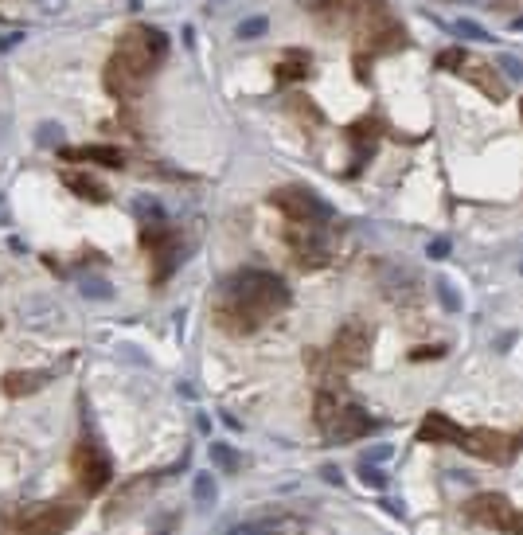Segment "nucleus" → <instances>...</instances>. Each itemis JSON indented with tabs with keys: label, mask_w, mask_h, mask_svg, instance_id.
<instances>
[{
	"label": "nucleus",
	"mask_w": 523,
	"mask_h": 535,
	"mask_svg": "<svg viewBox=\"0 0 523 535\" xmlns=\"http://www.w3.org/2000/svg\"><path fill=\"white\" fill-rule=\"evenodd\" d=\"M74 520H78V508H71V504H44V508H31V512L20 520V528L31 531V535H59V531L71 528Z\"/></svg>",
	"instance_id": "nucleus-7"
},
{
	"label": "nucleus",
	"mask_w": 523,
	"mask_h": 535,
	"mask_svg": "<svg viewBox=\"0 0 523 535\" xmlns=\"http://www.w3.org/2000/svg\"><path fill=\"white\" fill-rule=\"evenodd\" d=\"M211 4H227V0H211Z\"/></svg>",
	"instance_id": "nucleus-38"
},
{
	"label": "nucleus",
	"mask_w": 523,
	"mask_h": 535,
	"mask_svg": "<svg viewBox=\"0 0 523 535\" xmlns=\"http://www.w3.org/2000/svg\"><path fill=\"white\" fill-rule=\"evenodd\" d=\"M71 188L82 191V196H90V199H106V188H102V184H94V180H78V176H71Z\"/></svg>",
	"instance_id": "nucleus-23"
},
{
	"label": "nucleus",
	"mask_w": 523,
	"mask_h": 535,
	"mask_svg": "<svg viewBox=\"0 0 523 535\" xmlns=\"http://www.w3.org/2000/svg\"><path fill=\"white\" fill-rule=\"evenodd\" d=\"M450 254V239H434L430 242V258H445Z\"/></svg>",
	"instance_id": "nucleus-30"
},
{
	"label": "nucleus",
	"mask_w": 523,
	"mask_h": 535,
	"mask_svg": "<svg viewBox=\"0 0 523 535\" xmlns=\"http://www.w3.org/2000/svg\"><path fill=\"white\" fill-rule=\"evenodd\" d=\"M434 289H437V301H442L445 313H461V309H464V294L445 278V274H434Z\"/></svg>",
	"instance_id": "nucleus-14"
},
{
	"label": "nucleus",
	"mask_w": 523,
	"mask_h": 535,
	"mask_svg": "<svg viewBox=\"0 0 523 535\" xmlns=\"http://www.w3.org/2000/svg\"><path fill=\"white\" fill-rule=\"evenodd\" d=\"M78 294L86 301H110L113 286H110V278H102V274H82V278H78Z\"/></svg>",
	"instance_id": "nucleus-15"
},
{
	"label": "nucleus",
	"mask_w": 523,
	"mask_h": 535,
	"mask_svg": "<svg viewBox=\"0 0 523 535\" xmlns=\"http://www.w3.org/2000/svg\"><path fill=\"white\" fill-rule=\"evenodd\" d=\"M457 434H461V426L450 422L445 414H426V422H422L418 438H422V441H450V446H457Z\"/></svg>",
	"instance_id": "nucleus-10"
},
{
	"label": "nucleus",
	"mask_w": 523,
	"mask_h": 535,
	"mask_svg": "<svg viewBox=\"0 0 523 535\" xmlns=\"http://www.w3.org/2000/svg\"><path fill=\"white\" fill-rule=\"evenodd\" d=\"M496 63H500L504 71H508V79H512V82H519V79H523V66H519L516 55H504V51H500V55H496Z\"/></svg>",
	"instance_id": "nucleus-25"
},
{
	"label": "nucleus",
	"mask_w": 523,
	"mask_h": 535,
	"mask_svg": "<svg viewBox=\"0 0 523 535\" xmlns=\"http://www.w3.org/2000/svg\"><path fill=\"white\" fill-rule=\"evenodd\" d=\"M20 316H24V324H31V329H47V324L59 321V305H55L51 297H28L20 305Z\"/></svg>",
	"instance_id": "nucleus-9"
},
{
	"label": "nucleus",
	"mask_w": 523,
	"mask_h": 535,
	"mask_svg": "<svg viewBox=\"0 0 523 535\" xmlns=\"http://www.w3.org/2000/svg\"><path fill=\"white\" fill-rule=\"evenodd\" d=\"M305 71H309V59H305V55H293V59L281 66V79H293V74H305Z\"/></svg>",
	"instance_id": "nucleus-27"
},
{
	"label": "nucleus",
	"mask_w": 523,
	"mask_h": 535,
	"mask_svg": "<svg viewBox=\"0 0 523 535\" xmlns=\"http://www.w3.org/2000/svg\"><path fill=\"white\" fill-rule=\"evenodd\" d=\"M219 418H223V426H227V430H243V422H238V418L230 414V411H223Z\"/></svg>",
	"instance_id": "nucleus-34"
},
{
	"label": "nucleus",
	"mask_w": 523,
	"mask_h": 535,
	"mask_svg": "<svg viewBox=\"0 0 523 535\" xmlns=\"http://www.w3.org/2000/svg\"><path fill=\"white\" fill-rule=\"evenodd\" d=\"M196 426H199V434H211V418L207 414H196Z\"/></svg>",
	"instance_id": "nucleus-37"
},
{
	"label": "nucleus",
	"mask_w": 523,
	"mask_h": 535,
	"mask_svg": "<svg viewBox=\"0 0 523 535\" xmlns=\"http://www.w3.org/2000/svg\"><path fill=\"white\" fill-rule=\"evenodd\" d=\"M383 508H387V512H391V516H398V520H402V516H406V508L398 504V500H383Z\"/></svg>",
	"instance_id": "nucleus-35"
},
{
	"label": "nucleus",
	"mask_w": 523,
	"mask_h": 535,
	"mask_svg": "<svg viewBox=\"0 0 523 535\" xmlns=\"http://www.w3.org/2000/svg\"><path fill=\"white\" fill-rule=\"evenodd\" d=\"M113 476V465L106 457V449L98 441H82L78 446V481L86 492H102Z\"/></svg>",
	"instance_id": "nucleus-6"
},
{
	"label": "nucleus",
	"mask_w": 523,
	"mask_h": 535,
	"mask_svg": "<svg viewBox=\"0 0 523 535\" xmlns=\"http://www.w3.org/2000/svg\"><path fill=\"white\" fill-rule=\"evenodd\" d=\"M367 348H371V332H363V329H344V332L336 336V344H332V356H336L344 367H360L363 356H367Z\"/></svg>",
	"instance_id": "nucleus-8"
},
{
	"label": "nucleus",
	"mask_w": 523,
	"mask_h": 535,
	"mask_svg": "<svg viewBox=\"0 0 523 535\" xmlns=\"http://www.w3.org/2000/svg\"><path fill=\"white\" fill-rule=\"evenodd\" d=\"M16 44H24V36H20V31H16V36H4V39H0V51H12Z\"/></svg>",
	"instance_id": "nucleus-33"
},
{
	"label": "nucleus",
	"mask_w": 523,
	"mask_h": 535,
	"mask_svg": "<svg viewBox=\"0 0 523 535\" xmlns=\"http://www.w3.org/2000/svg\"><path fill=\"white\" fill-rule=\"evenodd\" d=\"M442 28H450L453 36H461V39H472V44H492V31H484L480 24H472V20H442Z\"/></svg>",
	"instance_id": "nucleus-16"
},
{
	"label": "nucleus",
	"mask_w": 523,
	"mask_h": 535,
	"mask_svg": "<svg viewBox=\"0 0 523 535\" xmlns=\"http://www.w3.org/2000/svg\"><path fill=\"white\" fill-rule=\"evenodd\" d=\"M265 28H270L265 16H250V20L238 24V39H258V36H265Z\"/></svg>",
	"instance_id": "nucleus-22"
},
{
	"label": "nucleus",
	"mask_w": 523,
	"mask_h": 535,
	"mask_svg": "<svg viewBox=\"0 0 523 535\" xmlns=\"http://www.w3.org/2000/svg\"><path fill=\"white\" fill-rule=\"evenodd\" d=\"M161 535H172V531H168V528H164V531H161Z\"/></svg>",
	"instance_id": "nucleus-39"
},
{
	"label": "nucleus",
	"mask_w": 523,
	"mask_h": 535,
	"mask_svg": "<svg viewBox=\"0 0 523 535\" xmlns=\"http://www.w3.org/2000/svg\"><path fill=\"white\" fill-rule=\"evenodd\" d=\"M66 141V129L59 121H39L36 125V145H44V149H59Z\"/></svg>",
	"instance_id": "nucleus-18"
},
{
	"label": "nucleus",
	"mask_w": 523,
	"mask_h": 535,
	"mask_svg": "<svg viewBox=\"0 0 523 535\" xmlns=\"http://www.w3.org/2000/svg\"><path fill=\"white\" fill-rule=\"evenodd\" d=\"M31 4H36V12H39V16H63L71 0H31Z\"/></svg>",
	"instance_id": "nucleus-24"
},
{
	"label": "nucleus",
	"mask_w": 523,
	"mask_h": 535,
	"mask_svg": "<svg viewBox=\"0 0 523 535\" xmlns=\"http://www.w3.org/2000/svg\"><path fill=\"white\" fill-rule=\"evenodd\" d=\"M8 133H12V114H0V149L8 145Z\"/></svg>",
	"instance_id": "nucleus-31"
},
{
	"label": "nucleus",
	"mask_w": 523,
	"mask_h": 535,
	"mask_svg": "<svg viewBox=\"0 0 523 535\" xmlns=\"http://www.w3.org/2000/svg\"><path fill=\"white\" fill-rule=\"evenodd\" d=\"M355 476H360L367 489H387V484H391V481H387V473L379 469V465H371V461H360V465H355Z\"/></svg>",
	"instance_id": "nucleus-19"
},
{
	"label": "nucleus",
	"mask_w": 523,
	"mask_h": 535,
	"mask_svg": "<svg viewBox=\"0 0 523 535\" xmlns=\"http://www.w3.org/2000/svg\"><path fill=\"white\" fill-rule=\"evenodd\" d=\"M317 418L325 422L328 441H352V438H363V434L379 430V422L367 411H360V406H352V403H336L332 395H320Z\"/></svg>",
	"instance_id": "nucleus-2"
},
{
	"label": "nucleus",
	"mask_w": 523,
	"mask_h": 535,
	"mask_svg": "<svg viewBox=\"0 0 523 535\" xmlns=\"http://www.w3.org/2000/svg\"><path fill=\"white\" fill-rule=\"evenodd\" d=\"M273 204H278L285 215L305 219V223H328L332 215H336V207H328L325 199H320L317 191H309V188H281V191H273Z\"/></svg>",
	"instance_id": "nucleus-4"
},
{
	"label": "nucleus",
	"mask_w": 523,
	"mask_h": 535,
	"mask_svg": "<svg viewBox=\"0 0 523 535\" xmlns=\"http://www.w3.org/2000/svg\"><path fill=\"white\" fill-rule=\"evenodd\" d=\"M238 457H243V454H238V449H230L227 441H211V461L219 465L223 473H238V469H243V461H238Z\"/></svg>",
	"instance_id": "nucleus-17"
},
{
	"label": "nucleus",
	"mask_w": 523,
	"mask_h": 535,
	"mask_svg": "<svg viewBox=\"0 0 523 535\" xmlns=\"http://www.w3.org/2000/svg\"><path fill=\"white\" fill-rule=\"evenodd\" d=\"M464 512H469L477 524H488V528H500V531H508V535H519V531H523L519 512L508 504V496H500V492H480V496H472Z\"/></svg>",
	"instance_id": "nucleus-3"
},
{
	"label": "nucleus",
	"mask_w": 523,
	"mask_h": 535,
	"mask_svg": "<svg viewBox=\"0 0 523 535\" xmlns=\"http://www.w3.org/2000/svg\"><path fill=\"white\" fill-rule=\"evenodd\" d=\"M133 207H137V215H141V219H148V223L164 219V207H161V199H156V196H137V199H133Z\"/></svg>",
	"instance_id": "nucleus-21"
},
{
	"label": "nucleus",
	"mask_w": 523,
	"mask_h": 535,
	"mask_svg": "<svg viewBox=\"0 0 523 535\" xmlns=\"http://www.w3.org/2000/svg\"><path fill=\"white\" fill-rule=\"evenodd\" d=\"M426 356H445V348H418L414 359H426Z\"/></svg>",
	"instance_id": "nucleus-36"
},
{
	"label": "nucleus",
	"mask_w": 523,
	"mask_h": 535,
	"mask_svg": "<svg viewBox=\"0 0 523 535\" xmlns=\"http://www.w3.org/2000/svg\"><path fill=\"white\" fill-rule=\"evenodd\" d=\"M51 379L47 371H39V375H24V371H8L4 375V395H12V399H20V395H31V391H39L44 383Z\"/></svg>",
	"instance_id": "nucleus-12"
},
{
	"label": "nucleus",
	"mask_w": 523,
	"mask_h": 535,
	"mask_svg": "<svg viewBox=\"0 0 523 535\" xmlns=\"http://www.w3.org/2000/svg\"><path fill=\"white\" fill-rule=\"evenodd\" d=\"M383 289H387V297H391V301H414V297H418V281L410 278L406 266L383 274Z\"/></svg>",
	"instance_id": "nucleus-11"
},
{
	"label": "nucleus",
	"mask_w": 523,
	"mask_h": 535,
	"mask_svg": "<svg viewBox=\"0 0 523 535\" xmlns=\"http://www.w3.org/2000/svg\"><path fill=\"white\" fill-rule=\"evenodd\" d=\"M395 457V449L391 446H371L367 454H363V461H371V465H387Z\"/></svg>",
	"instance_id": "nucleus-26"
},
{
	"label": "nucleus",
	"mask_w": 523,
	"mask_h": 535,
	"mask_svg": "<svg viewBox=\"0 0 523 535\" xmlns=\"http://www.w3.org/2000/svg\"><path fill=\"white\" fill-rule=\"evenodd\" d=\"M227 535H270L265 524H238V528H230Z\"/></svg>",
	"instance_id": "nucleus-29"
},
{
	"label": "nucleus",
	"mask_w": 523,
	"mask_h": 535,
	"mask_svg": "<svg viewBox=\"0 0 523 535\" xmlns=\"http://www.w3.org/2000/svg\"><path fill=\"white\" fill-rule=\"evenodd\" d=\"M192 500H196L199 512H211L215 500H219V484H215V476L207 473V469L192 476Z\"/></svg>",
	"instance_id": "nucleus-13"
},
{
	"label": "nucleus",
	"mask_w": 523,
	"mask_h": 535,
	"mask_svg": "<svg viewBox=\"0 0 523 535\" xmlns=\"http://www.w3.org/2000/svg\"><path fill=\"white\" fill-rule=\"evenodd\" d=\"M118 356L121 359H133V367H145L148 364V356L141 352V348H133V344H118Z\"/></svg>",
	"instance_id": "nucleus-28"
},
{
	"label": "nucleus",
	"mask_w": 523,
	"mask_h": 535,
	"mask_svg": "<svg viewBox=\"0 0 523 535\" xmlns=\"http://www.w3.org/2000/svg\"><path fill=\"white\" fill-rule=\"evenodd\" d=\"M320 476H325L328 484H344V473H340L336 465H325V469H320Z\"/></svg>",
	"instance_id": "nucleus-32"
},
{
	"label": "nucleus",
	"mask_w": 523,
	"mask_h": 535,
	"mask_svg": "<svg viewBox=\"0 0 523 535\" xmlns=\"http://www.w3.org/2000/svg\"><path fill=\"white\" fill-rule=\"evenodd\" d=\"M457 446L469 449L472 457H488V461H512L519 449V438H504L496 430H461L457 434Z\"/></svg>",
	"instance_id": "nucleus-5"
},
{
	"label": "nucleus",
	"mask_w": 523,
	"mask_h": 535,
	"mask_svg": "<svg viewBox=\"0 0 523 535\" xmlns=\"http://www.w3.org/2000/svg\"><path fill=\"white\" fill-rule=\"evenodd\" d=\"M71 156H78V161L110 164V169H118V164H121V153H118V149H78V153H71Z\"/></svg>",
	"instance_id": "nucleus-20"
},
{
	"label": "nucleus",
	"mask_w": 523,
	"mask_h": 535,
	"mask_svg": "<svg viewBox=\"0 0 523 535\" xmlns=\"http://www.w3.org/2000/svg\"><path fill=\"white\" fill-rule=\"evenodd\" d=\"M223 297H227L230 309H238L243 313V321H238V329H254V324L262 321V316L278 313V309L289 305V289L281 278H273V274L265 270H238L230 274L227 281H223Z\"/></svg>",
	"instance_id": "nucleus-1"
}]
</instances>
